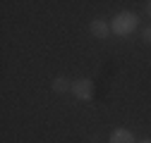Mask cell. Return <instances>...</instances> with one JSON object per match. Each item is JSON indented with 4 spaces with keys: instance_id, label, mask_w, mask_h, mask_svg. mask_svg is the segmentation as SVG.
Wrapping results in <instances>:
<instances>
[{
    "instance_id": "6da1fadb",
    "label": "cell",
    "mask_w": 151,
    "mask_h": 143,
    "mask_svg": "<svg viewBox=\"0 0 151 143\" xmlns=\"http://www.w3.org/2000/svg\"><path fill=\"white\" fill-rule=\"evenodd\" d=\"M137 26H139V17L134 12H129V10L118 12L110 19V31L115 36H129L132 31H137Z\"/></svg>"
},
{
    "instance_id": "7a4b0ae2",
    "label": "cell",
    "mask_w": 151,
    "mask_h": 143,
    "mask_svg": "<svg viewBox=\"0 0 151 143\" xmlns=\"http://www.w3.org/2000/svg\"><path fill=\"white\" fill-rule=\"evenodd\" d=\"M72 93H74V98L77 100H91L93 98V81L91 79H77L72 84Z\"/></svg>"
},
{
    "instance_id": "3957f363",
    "label": "cell",
    "mask_w": 151,
    "mask_h": 143,
    "mask_svg": "<svg viewBox=\"0 0 151 143\" xmlns=\"http://www.w3.org/2000/svg\"><path fill=\"white\" fill-rule=\"evenodd\" d=\"M108 143H137V141H134V134H132L129 129L118 127V129L110 131V141Z\"/></svg>"
},
{
    "instance_id": "277c9868",
    "label": "cell",
    "mask_w": 151,
    "mask_h": 143,
    "mask_svg": "<svg viewBox=\"0 0 151 143\" xmlns=\"http://www.w3.org/2000/svg\"><path fill=\"white\" fill-rule=\"evenodd\" d=\"M89 29H91V33L96 36V38H108V36L113 33L110 31V22H106V19H93L89 24Z\"/></svg>"
},
{
    "instance_id": "5b68a950",
    "label": "cell",
    "mask_w": 151,
    "mask_h": 143,
    "mask_svg": "<svg viewBox=\"0 0 151 143\" xmlns=\"http://www.w3.org/2000/svg\"><path fill=\"white\" fill-rule=\"evenodd\" d=\"M50 88H53L55 93H67V91H72V81L65 79V76H55L50 81Z\"/></svg>"
},
{
    "instance_id": "8992f818",
    "label": "cell",
    "mask_w": 151,
    "mask_h": 143,
    "mask_svg": "<svg viewBox=\"0 0 151 143\" xmlns=\"http://www.w3.org/2000/svg\"><path fill=\"white\" fill-rule=\"evenodd\" d=\"M142 41H144V43H151V24L142 31Z\"/></svg>"
},
{
    "instance_id": "52a82bcc",
    "label": "cell",
    "mask_w": 151,
    "mask_h": 143,
    "mask_svg": "<svg viewBox=\"0 0 151 143\" xmlns=\"http://www.w3.org/2000/svg\"><path fill=\"white\" fill-rule=\"evenodd\" d=\"M146 14L151 17V0H149V3H146Z\"/></svg>"
},
{
    "instance_id": "ba28073f",
    "label": "cell",
    "mask_w": 151,
    "mask_h": 143,
    "mask_svg": "<svg viewBox=\"0 0 151 143\" xmlns=\"http://www.w3.org/2000/svg\"><path fill=\"white\" fill-rule=\"evenodd\" d=\"M139 143H151V138H144V141H139Z\"/></svg>"
}]
</instances>
